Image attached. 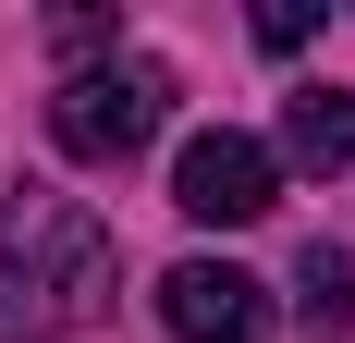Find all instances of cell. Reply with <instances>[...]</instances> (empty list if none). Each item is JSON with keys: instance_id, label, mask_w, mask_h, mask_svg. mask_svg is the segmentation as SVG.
I'll return each mask as SVG.
<instances>
[{"instance_id": "obj_1", "label": "cell", "mask_w": 355, "mask_h": 343, "mask_svg": "<svg viewBox=\"0 0 355 343\" xmlns=\"http://www.w3.org/2000/svg\"><path fill=\"white\" fill-rule=\"evenodd\" d=\"M123 294V258H110L98 208L62 196V184H25L0 208V343H62Z\"/></svg>"}, {"instance_id": "obj_2", "label": "cell", "mask_w": 355, "mask_h": 343, "mask_svg": "<svg viewBox=\"0 0 355 343\" xmlns=\"http://www.w3.org/2000/svg\"><path fill=\"white\" fill-rule=\"evenodd\" d=\"M172 99H184V74L159 62V49H110V62L62 74V99H49V135H62L73 160H135V147L172 123Z\"/></svg>"}, {"instance_id": "obj_3", "label": "cell", "mask_w": 355, "mask_h": 343, "mask_svg": "<svg viewBox=\"0 0 355 343\" xmlns=\"http://www.w3.org/2000/svg\"><path fill=\"white\" fill-rule=\"evenodd\" d=\"M270 196H282V160L257 135H184V160H172V208L184 221H209V233H233V221H270Z\"/></svg>"}, {"instance_id": "obj_4", "label": "cell", "mask_w": 355, "mask_h": 343, "mask_svg": "<svg viewBox=\"0 0 355 343\" xmlns=\"http://www.w3.org/2000/svg\"><path fill=\"white\" fill-rule=\"evenodd\" d=\"M159 331L172 343H257L270 331V282H245L233 258H184V270H159Z\"/></svg>"}, {"instance_id": "obj_5", "label": "cell", "mask_w": 355, "mask_h": 343, "mask_svg": "<svg viewBox=\"0 0 355 343\" xmlns=\"http://www.w3.org/2000/svg\"><path fill=\"white\" fill-rule=\"evenodd\" d=\"M282 160H306V172L355 160V86H306V99L282 110Z\"/></svg>"}, {"instance_id": "obj_6", "label": "cell", "mask_w": 355, "mask_h": 343, "mask_svg": "<svg viewBox=\"0 0 355 343\" xmlns=\"http://www.w3.org/2000/svg\"><path fill=\"white\" fill-rule=\"evenodd\" d=\"M294 319H306V331H355V258L343 245H306V258H294Z\"/></svg>"}, {"instance_id": "obj_7", "label": "cell", "mask_w": 355, "mask_h": 343, "mask_svg": "<svg viewBox=\"0 0 355 343\" xmlns=\"http://www.w3.org/2000/svg\"><path fill=\"white\" fill-rule=\"evenodd\" d=\"M306 37H319V0H270L257 12V49H306Z\"/></svg>"}]
</instances>
